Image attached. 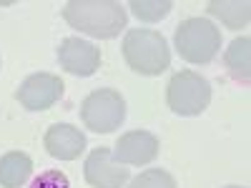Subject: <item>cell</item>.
I'll return each mask as SVG.
<instances>
[{"instance_id":"cell-1","label":"cell","mask_w":251,"mask_h":188,"mask_svg":"<svg viewBox=\"0 0 251 188\" xmlns=\"http://www.w3.org/2000/svg\"><path fill=\"white\" fill-rule=\"evenodd\" d=\"M63 18L71 28L100 40L121 35L128 23V13L116 0H71L63 8Z\"/></svg>"},{"instance_id":"cell-2","label":"cell","mask_w":251,"mask_h":188,"mask_svg":"<svg viewBox=\"0 0 251 188\" xmlns=\"http://www.w3.org/2000/svg\"><path fill=\"white\" fill-rule=\"evenodd\" d=\"M123 58L138 75H161L171 66V50L158 30L133 28L123 38Z\"/></svg>"},{"instance_id":"cell-3","label":"cell","mask_w":251,"mask_h":188,"mask_svg":"<svg viewBox=\"0 0 251 188\" xmlns=\"http://www.w3.org/2000/svg\"><path fill=\"white\" fill-rule=\"evenodd\" d=\"M174 46L186 63L206 66L221 50V30L208 18H186L174 33Z\"/></svg>"},{"instance_id":"cell-4","label":"cell","mask_w":251,"mask_h":188,"mask_svg":"<svg viewBox=\"0 0 251 188\" xmlns=\"http://www.w3.org/2000/svg\"><path fill=\"white\" fill-rule=\"evenodd\" d=\"M166 103L176 116H201L211 103V86L196 70H178L166 86Z\"/></svg>"},{"instance_id":"cell-5","label":"cell","mask_w":251,"mask_h":188,"mask_svg":"<svg viewBox=\"0 0 251 188\" xmlns=\"http://www.w3.org/2000/svg\"><path fill=\"white\" fill-rule=\"evenodd\" d=\"M80 120L93 133H113L126 120V100L113 88H98L80 103Z\"/></svg>"},{"instance_id":"cell-6","label":"cell","mask_w":251,"mask_h":188,"mask_svg":"<svg viewBox=\"0 0 251 188\" xmlns=\"http://www.w3.org/2000/svg\"><path fill=\"white\" fill-rule=\"evenodd\" d=\"M63 91H66V86H63V80L58 75L33 73L20 83V88L15 91V98L25 111H48L63 98Z\"/></svg>"},{"instance_id":"cell-7","label":"cell","mask_w":251,"mask_h":188,"mask_svg":"<svg viewBox=\"0 0 251 188\" xmlns=\"http://www.w3.org/2000/svg\"><path fill=\"white\" fill-rule=\"evenodd\" d=\"M58 63L63 70L78 78H91L100 68V48L80 38H63L58 46Z\"/></svg>"},{"instance_id":"cell-8","label":"cell","mask_w":251,"mask_h":188,"mask_svg":"<svg viewBox=\"0 0 251 188\" xmlns=\"http://www.w3.org/2000/svg\"><path fill=\"white\" fill-rule=\"evenodd\" d=\"M83 176L93 188H123L128 181V168L113 161L108 148H96L83 163Z\"/></svg>"},{"instance_id":"cell-9","label":"cell","mask_w":251,"mask_h":188,"mask_svg":"<svg viewBox=\"0 0 251 188\" xmlns=\"http://www.w3.org/2000/svg\"><path fill=\"white\" fill-rule=\"evenodd\" d=\"M158 138L149 131H128L123 133L111 151L113 161L121 165H146L158 158Z\"/></svg>"},{"instance_id":"cell-10","label":"cell","mask_w":251,"mask_h":188,"mask_svg":"<svg viewBox=\"0 0 251 188\" xmlns=\"http://www.w3.org/2000/svg\"><path fill=\"white\" fill-rule=\"evenodd\" d=\"M43 145L58 161H75L86 151V136H83L80 128H75L71 123H55L46 131Z\"/></svg>"},{"instance_id":"cell-11","label":"cell","mask_w":251,"mask_h":188,"mask_svg":"<svg viewBox=\"0 0 251 188\" xmlns=\"http://www.w3.org/2000/svg\"><path fill=\"white\" fill-rule=\"evenodd\" d=\"M33 173V158L23 151H10L0 158V186L20 188Z\"/></svg>"},{"instance_id":"cell-12","label":"cell","mask_w":251,"mask_h":188,"mask_svg":"<svg viewBox=\"0 0 251 188\" xmlns=\"http://www.w3.org/2000/svg\"><path fill=\"white\" fill-rule=\"evenodd\" d=\"M206 10L231 30L244 28L251 18V3H246V0H211Z\"/></svg>"},{"instance_id":"cell-13","label":"cell","mask_w":251,"mask_h":188,"mask_svg":"<svg viewBox=\"0 0 251 188\" xmlns=\"http://www.w3.org/2000/svg\"><path fill=\"white\" fill-rule=\"evenodd\" d=\"M224 63H226L228 73H231L239 83H249V75H251V40L246 35L234 38L231 46L224 53Z\"/></svg>"},{"instance_id":"cell-14","label":"cell","mask_w":251,"mask_h":188,"mask_svg":"<svg viewBox=\"0 0 251 188\" xmlns=\"http://www.w3.org/2000/svg\"><path fill=\"white\" fill-rule=\"evenodd\" d=\"M128 8L143 23H158V20H163L171 13L174 3L171 0H131Z\"/></svg>"},{"instance_id":"cell-15","label":"cell","mask_w":251,"mask_h":188,"mask_svg":"<svg viewBox=\"0 0 251 188\" xmlns=\"http://www.w3.org/2000/svg\"><path fill=\"white\" fill-rule=\"evenodd\" d=\"M128 188H176V178L163 168H149L138 173L128 183Z\"/></svg>"},{"instance_id":"cell-16","label":"cell","mask_w":251,"mask_h":188,"mask_svg":"<svg viewBox=\"0 0 251 188\" xmlns=\"http://www.w3.org/2000/svg\"><path fill=\"white\" fill-rule=\"evenodd\" d=\"M30 188H71V181H68V176L63 171L48 168L30 183Z\"/></svg>"},{"instance_id":"cell-17","label":"cell","mask_w":251,"mask_h":188,"mask_svg":"<svg viewBox=\"0 0 251 188\" xmlns=\"http://www.w3.org/2000/svg\"><path fill=\"white\" fill-rule=\"evenodd\" d=\"M226 188H246V186H226Z\"/></svg>"}]
</instances>
